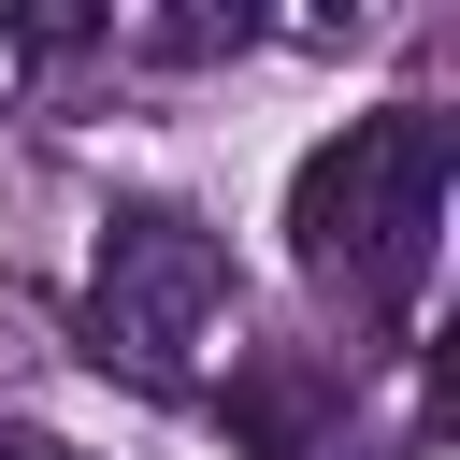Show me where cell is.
Instances as JSON below:
<instances>
[{
    "mask_svg": "<svg viewBox=\"0 0 460 460\" xmlns=\"http://www.w3.org/2000/svg\"><path fill=\"white\" fill-rule=\"evenodd\" d=\"M0 460H58V446H43V431H0Z\"/></svg>",
    "mask_w": 460,
    "mask_h": 460,
    "instance_id": "cell-4",
    "label": "cell"
},
{
    "mask_svg": "<svg viewBox=\"0 0 460 460\" xmlns=\"http://www.w3.org/2000/svg\"><path fill=\"white\" fill-rule=\"evenodd\" d=\"M244 431H259L273 460H302V388H288V374H259V388H244Z\"/></svg>",
    "mask_w": 460,
    "mask_h": 460,
    "instance_id": "cell-3",
    "label": "cell"
},
{
    "mask_svg": "<svg viewBox=\"0 0 460 460\" xmlns=\"http://www.w3.org/2000/svg\"><path fill=\"white\" fill-rule=\"evenodd\" d=\"M216 316H230V244H216L187 201L101 216V259H86V359H101V374L187 388V359L216 345Z\"/></svg>",
    "mask_w": 460,
    "mask_h": 460,
    "instance_id": "cell-2",
    "label": "cell"
},
{
    "mask_svg": "<svg viewBox=\"0 0 460 460\" xmlns=\"http://www.w3.org/2000/svg\"><path fill=\"white\" fill-rule=\"evenodd\" d=\"M446 172H460V129L431 101H388V115H345L302 172H288V244L316 288H345L359 316H402L431 244H446Z\"/></svg>",
    "mask_w": 460,
    "mask_h": 460,
    "instance_id": "cell-1",
    "label": "cell"
}]
</instances>
